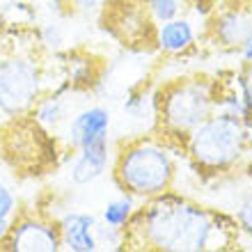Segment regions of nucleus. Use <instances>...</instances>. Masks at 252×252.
I'll return each mask as SVG.
<instances>
[{
  "label": "nucleus",
  "mask_w": 252,
  "mask_h": 252,
  "mask_svg": "<svg viewBox=\"0 0 252 252\" xmlns=\"http://www.w3.org/2000/svg\"><path fill=\"white\" fill-rule=\"evenodd\" d=\"M236 53H239V58H241V64H248V62H252V37L239 48V51H236Z\"/></svg>",
  "instance_id": "24"
},
{
  "label": "nucleus",
  "mask_w": 252,
  "mask_h": 252,
  "mask_svg": "<svg viewBox=\"0 0 252 252\" xmlns=\"http://www.w3.org/2000/svg\"><path fill=\"white\" fill-rule=\"evenodd\" d=\"M21 209L19 204V197H16V192L12 190V186L7 184V181L0 179V216H5V218H14V213Z\"/></svg>",
  "instance_id": "21"
},
{
  "label": "nucleus",
  "mask_w": 252,
  "mask_h": 252,
  "mask_svg": "<svg viewBox=\"0 0 252 252\" xmlns=\"http://www.w3.org/2000/svg\"><path fill=\"white\" fill-rule=\"evenodd\" d=\"M140 2H145V5H147V2H149V0H140Z\"/></svg>",
  "instance_id": "28"
},
{
  "label": "nucleus",
  "mask_w": 252,
  "mask_h": 252,
  "mask_svg": "<svg viewBox=\"0 0 252 252\" xmlns=\"http://www.w3.org/2000/svg\"><path fill=\"white\" fill-rule=\"evenodd\" d=\"M62 80L69 83L71 92H87L92 90L101 78V62L85 51H71L62 53Z\"/></svg>",
  "instance_id": "14"
},
{
  "label": "nucleus",
  "mask_w": 252,
  "mask_h": 252,
  "mask_svg": "<svg viewBox=\"0 0 252 252\" xmlns=\"http://www.w3.org/2000/svg\"><path fill=\"white\" fill-rule=\"evenodd\" d=\"M243 2H246V5H248V9H250V12H252V0H243Z\"/></svg>",
  "instance_id": "27"
},
{
  "label": "nucleus",
  "mask_w": 252,
  "mask_h": 252,
  "mask_svg": "<svg viewBox=\"0 0 252 252\" xmlns=\"http://www.w3.org/2000/svg\"><path fill=\"white\" fill-rule=\"evenodd\" d=\"M101 26L126 48H154L156 23L140 0H103Z\"/></svg>",
  "instance_id": "7"
},
{
  "label": "nucleus",
  "mask_w": 252,
  "mask_h": 252,
  "mask_svg": "<svg viewBox=\"0 0 252 252\" xmlns=\"http://www.w3.org/2000/svg\"><path fill=\"white\" fill-rule=\"evenodd\" d=\"M0 158L7 167H12L14 174L39 177L71 156L60 135L44 131L30 115H26L0 122Z\"/></svg>",
  "instance_id": "6"
},
{
  "label": "nucleus",
  "mask_w": 252,
  "mask_h": 252,
  "mask_svg": "<svg viewBox=\"0 0 252 252\" xmlns=\"http://www.w3.org/2000/svg\"><path fill=\"white\" fill-rule=\"evenodd\" d=\"M110 124H113V115L103 106H87L78 113H73L60 133L69 156H73L85 147L108 142Z\"/></svg>",
  "instance_id": "10"
},
{
  "label": "nucleus",
  "mask_w": 252,
  "mask_h": 252,
  "mask_svg": "<svg viewBox=\"0 0 252 252\" xmlns=\"http://www.w3.org/2000/svg\"><path fill=\"white\" fill-rule=\"evenodd\" d=\"M216 110V76H174L154 90L152 133H156L177 156L184 158V140Z\"/></svg>",
  "instance_id": "2"
},
{
  "label": "nucleus",
  "mask_w": 252,
  "mask_h": 252,
  "mask_svg": "<svg viewBox=\"0 0 252 252\" xmlns=\"http://www.w3.org/2000/svg\"><path fill=\"white\" fill-rule=\"evenodd\" d=\"M0 250L5 252H60L62 239L58 220L41 209H19Z\"/></svg>",
  "instance_id": "8"
},
{
  "label": "nucleus",
  "mask_w": 252,
  "mask_h": 252,
  "mask_svg": "<svg viewBox=\"0 0 252 252\" xmlns=\"http://www.w3.org/2000/svg\"><path fill=\"white\" fill-rule=\"evenodd\" d=\"M58 220L62 250L69 252H96V216L90 211H66Z\"/></svg>",
  "instance_id": "11"
},
{
  "label": "nucleus",
  "mask_w": 252,
  "mask_h": 252,
  "mask_svg": "<svg viewBox=\"0 0 252 252\" xmlns=\"http://www.w3.org/2000/svg\"><path fill=\"white\" fill-rule=\"evenodd\" d=\"M204 23V39L227 53H236L252 37V12L246 2L216 7Z\"/></svg>",
  "instance_id": "9"
},
{
  "label": "nucleus",
  "mask_w": 252,
  "mask_h": 252,
  "mask_svg": "<svg viewBox=\"0 0 252 252\" xmlns=\"http://www.w3.org/2000/svg\"><path fill=\"white\" fill-rule=\"evenodd\" d=\"M122 110H124V115H128L131 120H142L145 113L154 115V90H149L147 85L131 87L124 96Z\"/></svg>",
  "instance_id": "17"
},
{
  "label": "nucleus",
  "mask_w": 252,
  "mask_h": 252,
  "mask_svg": "<svg viewBox=\"0 0 252 252\" xmlns=\"http://www.w3.org/2000/svg\"><path fill=\"white\" fill-rule=\"evenodd\" d=\"M53 64L39 39V32L30 39L14 34L0 44V122L26 117L34 103L51 90Z\"/></svg>",
  "instance_id": "4"
},
{
  "label": "nucleus",
  "mask_w": 252,
  "mask_h": 252,
  "mask_svg": "<svg viewBox=\"0 0 252 252\" xmlns=\"http://www.w3.org/2000/svg\"><path fill=\"white\" fill-rule=\"evenodd\" d=\"M30 117H32L44 131L53 133V135H60L62 128H64L66 122H69V106H66L64 94H58V92H53V90H48V92L34 103Z\"/></svg>",
  "instance_id": "15"
},
{
  "label": "nucleus",
  "mask_w": 252,
  "mask_h": 252,
  "mask_svg": "<svg viewBox=\"0 0 252 252\" xmlns=\"http://www.w3.org/2000/svg\"><path fill=\"white\" fill-rule=\"evenodd\" d=\"M147 12L154 19V23H165V21H172L177 16H181L184 12V0H149L147 2Z\"/></svg>",
  "instance_id": "19"
},
{
  "label": "nucleus",
  "mask_w": 252,
  "mask_h": 252,
  "mask_svg": "<svg viewBox=\"0 0 252 252\" xmlns=\"http://www.w3.org/2000/svg\"><path fill=\"white\" fill-rule=\"evenodd\" d=\"M197 39L199 34L195 30V23L188 16H177V19L156 26L154 48L167 58H184L197 51Z\"/></svg>",
  "instance_id": "12"
},
{
  "label": "nucleus",
  "mask_w": 252,
  "mask_h": 252,
  "mask_svg": "<svg viewBox=\"0 0 252 252\" xmlns=\"http://www.w3.org/2000/svg\"><path fill=\"white\" fill-rule=\"evenodd\" d=\"M113 163V147L110 142H99V145L85 147L71 156L69 165V179L73 186H90L96 179H101L108 172Z\"/></svg>",
  "instance_id": "13"
},
{
  "label": "nucleus",
  "mask_w": 252,
  "mask_h": 252,
  "mask_svg": "<svg viewBox=\"0 0 252 252\" xmlns=\"http://www.w3.org/2000/svg\"><path fill=\"white\" fill-rule=\"evenodd\" d=\"M9 227H12V218L0 216V246H2V241L7 239V234H9Z\"/></svg>",
  "instance_id": "25"
},
{
  "label": "nucleus",
  "mask_w": 252,
  "mask_h": 252,
  "mask_svg": "<svg viewBox=\"0 0 252 252\" xmlns=\"http://www.w3.org/2000/svg\"><path fill=\"white\" fill-rule=\"evenodd\" d=\"M101 5H103V0H66V7L71 14H90L94 9H99Z\"/></svg>",
  "instance_id": "23"
},
{
  "label": "nucleus",
  "mask_w": 252,
  "mask_h": 252,
  "mask_svg": "<svg viewBox=\"0 0 252 252\" xmlns=\"http://www.w3.org/2000/svg\"><path fill=\"white\" fill-rule=\"evenodd\" d=\"M241 174H243V177H246L248 181H250L252 184V158H248L246 163H243V165H241V170H239Z\"/></svg>",
  "instance_id": "26"
},
{
  "label": "nucleus",
  "mask_w": 252,
  "mask_h": 252,
  "mask_svg": "<svg viewBox=\"0 0 252 252\" xmlns=\"http://www.w3.org/2000/svg\"><path fill=\"white\" fill-rule=\"evenodd\" d=\"M177 154L156 133L122 138L113 147L110 174L120 192L135 199H149L172 190L179 177Z\"/></svg>",
  "instance_id": "3"
},
{
  "label": "nucleus",
  "mask_w": 252,
  "mask_h": 252,
  "mask_svg": "<svg viewBox=\"0 0 252 252\" xmlns=\"http://www.w3.org/2000/svg\"><path fill=\"white\" fill-rule=\"evenodd\" d=\"M96 243L99 250H124V229L96 222Z\"/></svg>",
  "instance_id": "20"
},
{
  "label": "nucleus",
  "mask_w": 252,
  "mask_h": 252,
  "mask_svg": "<svg viewBox=\"0 0 252 252\" xmlns=\"http://www.w3.org/2000/svg\"><path fill=\"white\" fill-rule=\"evenodd\" d=\"M138 204H140V199L122 192L117 199H110V202L103 204V209H101V222H106L110 227H117V229H124L128 225L131 216L135 213V209H138Z\"/></svg>",
  "instance_id": "16"
},
{
  "label": "nucleus",
  "mask_w": 252,
  "mask_h": 252,
  "mask_svg": "<svg viewBox=\"0 0 252 252\" xmlns=\"http://www.w3.org/2000/svg\"><path fill=\"white\" fill-rule=\"evenodd\" d=\"M239 248L232 213L204 206L179 190L142 199L124 227V250L225 252Z\"/></svg>",
  "instance_id": "1"
},
{
  "label": "nucleus",
  "mask_w": 252,
  "mask_h": 252,
  "mask_svg": "<svg viewBox=\"0 0 252 252\" xmlns=\"http://www.w3.org/2000/svg\"><path fill=\"white\" fill-rule=\"evenodd\" d=\"M241 90H243V99H246L248 110H252V62L241 64Z\"/></svg>",
  "instance_id": "22"
},
{
  "label": "nucleus",
  "mask_w": 252,
  "mask_h": 252,
  "mask_svg": "<svg viewBox=\"0 0 252 252\" xmlns=\"http://www.w3.org/2000/svg\"><path fill=\"white\" fill-rule=\"evenodd\" d=\"M232 216L236 220V225H239V246L243 241L252 243V186L241 195Z\"/></svg>",
  "instance_id": "18"
},
{
  "label": "nucleus",
  "mask_w": 252,
  "mask_h": 252,
  "mask_svg": "<svg viewBox=\"0 0 252 252\" xmlns=\"http://www.w3.org/2000/svg\"><path fill=\"white\" fill-rule=\"evenodd\" d=\"M248 131L239 115L216 110L184 140V158L199 179L220 181L246 163Z\"/></svg>",
  "instance_id": "5"
}]
</instances>
